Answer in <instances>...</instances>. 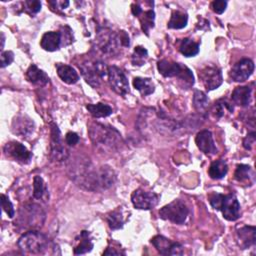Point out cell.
<instances>
[{"label":"cell","mask_w":256,"mask_h":256,"mask_svg":"<svg viewBox=\"0 0 256 256\" xmlns=\"http://www.w3.org/2000/svg\"><path fill=\"white\" fill-rule=\"evenodd\" d=\"M69 175L76 185L90 191L108 189L116 180V175L109 166L95 168L87 159H76L71 163Z\"/></svg>","instance_id":"6da1fadb"},{"label":"cell","mask_w":256,"mask_h":256,"mask_svg":"<svg viewBox=\"0 0 256 256\" xmlns=\"http://www.w3.org/2000/svg\"><path fill=\"white\" fill-rule=\"evenodd\" d=\"M23 254L27 255H59V247L41 232L31 230L24 233L17 242Z\"/></svg>","instance_id":"7a4b0ae2"},{"label":"cell","mask_w":256,"mask_h":256,"mask_svg":"<svg viewBox=\"0 0 256 256\" xmlns=\"http://www.w3.org/2000/svg\"><path fill=\"white\" fill-rule=\"evenodd\" d=\"M88 133L93 144L103 150H115L122 142L121 135L116 129L99 123H92L89 127Z\"/></svg>","instance_id":"3957f363"},{"label":"cell","mask_w":256,"mask_h":256,"mask_svg":"<svg viewBox=\"0 0 256 256\" xmlns=\"http://www.w3.org/2000/svg\"><path fill=\"white\" fill-rule=\"evenodd\" d=\"M209 202L214 209L221 211L228 221H235L240 217V204L234 194L214 193L209 197Z\"/></svg>","instance_id":"277c9868"},{"label":"cell","mask_w":256,"mask_h":256,"mask_svg":"<svg viewBox=\"0 0 256 256\" xmlns=\"http://www.w3.org/2000/svg\"><path fill=\"white\" fill-rule=\"evenodd\" d=\"M157 69L162 76L166 78L177 77L187 87H191L194 84V76L191 70L181 63L163 59L158 61Z\"/></svg>","instance_id":"5b68a950"},{"label":"cell","mask_w":256,"mask_h":256,"mask_svg":"<svg viewBox=\"0 0 256 256\" xmlns=\"http://www.w3.org/2000/svg\"><path fill=\"white\" fill-rule=\"evenodd\" d=\"M81 74L85 81L96 88L99 86L102 79L108 76V67L101 60H88L79 64Z\"/></svg>","instance_id":"8992f818"},{"label":"cell","mask_w":256,"mask_h":256,"mask_svg":"<svg viewBox=\"0 0 256 256\" xmlns=\"http://www.w3.org/2000/svg\"><path fill=\"white\" fill-rule=\"evenodd\" d=\"M95 45L101 53L112 56L118 52L122 43L119 34L108 28H99L95 37Z\"/></svg>","instance_id":"52a82bcc"},{"label":"cell","mask_w":256,"mask_h":256,"mask_svg":"<svg viewBox=\"0 0 256 256\" xmlns=\"http://www.w3.org/2000/svg\"><path fill=\"white\" fill-rule=\"evenodd\" d=\"M45 220V212L35 203L24 205L19 211L18 223L22 228H39Z\"/></svg>","instance_id":"ba28073f"},{"label":"cell","mask_w":256,"mask_h":256,"mask_svg":"<svg viewBox=\"0 0 256 256\" xmlns=\"http://www.w3.org/2000/svg\"><path fill=\"white\" fill-rule=\"evenodd\" d=\"M189 214L187 206L180 200H174L159 210V217L175 224H183Z\"/></svg>","instance_id":"9c48e42d"},{"label":"cell","mask_w":256,"mask_h":256,"mask_svg":"<svg viewBox=\"0 0 256 256\" xmlns=\"http://www.w3.org/2000/svg\"><path fill=\"white\" fill-rule=\"evenodd\" d=\"M108 82L111 89L118 95L126 96L129 93V83L124 72L117 66L108 67Z\"/></svg>","instance_id":"30bf717a"},{"label":"cell","mask_w":256,"mask_h":256,"mask_svg":"<svg viewBox=\"0 0 256 256\" xmlns=\"http://www.w3.org/2000/svg\"><path fill=\"white\" fill-rule=\"evenodd\" d=\"M50 131V155L54 161H64L68 157V151L64 147L61 139V133L55 123H51Z\"/></svg>","instance_id":"8fae6325"},{"label":"cell","mask_w":256,"mask_h":256,"mask_svg":"<svg viewBox=\"0 0 256 256\" xmlns=\"http://www.w3.org/2000/svg\"><path fill=\"white\" fill-rule=\"evenodd\" d=\"M131 202L133 206L141 210H149L154 208L159 202V195L154 192L145 191L144 189H137L131 195Z\"/></svg>","instance_id":"7c38bea8"},{"label":"cell","mask_w":256,"mask_h":256,"mask_svg":"<svg viewBox=\"0 0 256 256\" xmlns=\"http://www.w3.org/2000/svg\"><path fill=\"white\" fill-rule=\"evenodd\" d=\"M152 245L161 255H182L183 254V246L174 242L162 235H156L151 239Z\"/></svg>","instance_id":"4fadbf2b"},{"label":"cell","mask_w":256,"mask_h":256,"mask_svg":"<svg viewBox=\"0 0 256 256\" xmlns=\"http://www.w3.org/2000/svg\"><path fill=\"white\" fill-rule=\"evenodd\" d=\"M199 78L207 90L217 89L223 82L222 72L217 66H206L199 72Z\"/></svg>","instance_id":"5bb4252c"},{"label":"cell","mask_w":256,"mask_h":256,"mask_svg":"<svg viewBox=\"0 0 256 256\" xmlns=\"http://www.w3.org/2000/svg\"><path fill=\"white\" fill-rule=\"evenodd\" d=\"M4 154L21 164H28L32 158L31 152L23 144L16 141H10L5 144Z\"/></svg>","instance_id":"9a60e30c"},{"label":"cell","mask_w":256,"mask_h":256,"mask_svg":"<svg viewBox=\"0 0 256 256\" xmlns=\"http://www.w3.org/2000/svg\"><path fill=\"white\" fill-rule=\"evenodd\" d=\"M253 71V61L248 58H243L233 65L230 70V77L236 82H244L252 75Z\"/></svg>","instance_id":"2e32d148"},{"label":"cell","mask_w":256,"mask_h":256,"mask_svg":"<svg viewBox=\"0 0 256 256\" xmlns=\"http://www.w3.org/2000/svg\"><path fill=\"white\" fill-rule=\"evenodd\" d=\"M195 143L199 150L204 154L214 155L217 153V148L213 140L212 133L209 130H202L197 133L195 137Z\"/></svg>","instance_id":"e0dca14e"},{"label":"cell","mask_w":256,"mask_h":256,"mask_svg":"<svg viewBox=\"0 0 256 256\" xmlns=\"http://www.w3.org/2000/svg\"><path fill=\"white\" fill-rule=\"evenodd\" d=\"M34 130V122L27 116H18L13 120L12 131L20 137H29Z\"/></svg>","instance_id":"ac0fdd59"},{"label":"cell","mask_w":256,"mask_h":256,"mask_svg":"<svg viewBox=\"0 0 256 256\" xmlns=\"http://www.w3.org/2000/svg\"><path fill=\"white\" fill-rule=\"evenodd\" d=\"M237 240L242 249H247L256 243V228L254 226H243L237 229Z\"/></svg>","instance_id":"d6986e66"},{"label":"cell","mask_w":256,"mask_h":256,"mask_svg":"<svg viewBox=\"0 0 256 256\" xmlns=\"http://www.w3.org/2000/svg\"><path fill=\"white\" fill-rule=\"evenodd\" d=\"M41 47L49 52L56 51L61 46V35L59 32L56 31H49L43 34L41 41Z\"/></svg>","instance_id":"ffe728a7"},{"label":"cell","mask_w":256,"mask_h":256,"mask_svg":"<svg viewBox=\"0 0 256 256\" xmlns=\"http://www.w3.org/2000/svg\"><path fill=\"white\" fill-rule=\"evenodd\" d=\"M26 78L30 83L39 86L46 85L49 82L48 75L43 70L39 69L35 64L30 65V67L27 69Z\"/></svg>","instance_id":"44dd1931"},{"label":"cell","mask_w":256,"mask_h":256,"mask_svg":"<svg viewBox=\"0 0 256 256\" xmlns=\"http://www.w3.org/2000/svg\"><path fill=\"white\" fill-rule=\"evenodd\" d=\"M56 69L60 79L67 84H75L79 80L78 73L73 67L69 65L58 63L56 64Z\"/></svg>","instance_id":"7402d4cb"},{"label":"cell","mask_w":256,"mask_h":256,"mask_svg":"<svg viewBox=\"0 0 256 256\" xmlns=\"http://www.w3.org/2000/svg\"><path fill=\"white\" fill-rule=\"evenodd\" d=\"M251 88L248 86H239L236 87L231 95L232 101L239 106L245 107L248 106L251 101Z\"/></svg>","instance_id":"603a6c76"},{"label":"cell","mask_w":256,"mask_h":256,"mask_svg":"<svg viewBox=\"0 0 256 256\" xmlns=\"http://www.w3.org/2000/svg\"><path fill=\"white\" fill-rule=\"evenodd\" d=\"M234 177L238 182H248V185H253L255 182V173L253 169L246 164L237 165Z\"/></svg>","instance_id":"cb8c5ba5"},{"label":"cell","mask_w":256,"mask_h":256,"mask_svg":"<svg viewBox=\"0 0 256 256\" xmlns=\"http://www.w3.org/2000/svg\"><path fill=\"white\" fill-rule=\"evenodd\" d=\"M79 240L77 245L74 248V254L76 255H81V254H86L90 252L93 248V243L90 238V234L88 231H81L80 235L78 236Z\"/></svg>","instance_id":"d4e9b609"},{"label":"cell","mask_w":256,"mask_h":256,"mask_svg":"<svg viewBox=\"0 0 256 256\" xmlns=\"http://www.w3.org/2000/svg\"><path fill=\"white\" fill-rule=\"evenodd\" d=\"M133 86L137 89L142 96L150 95L154 92L155 86L150 78H142V77H135L133 79Z\"/></svg>","instance_id":"484cf974"},{"label":"cell","mask_w":256,"mask_h":256,"mask_svg":"<svg viewBox=\"0 0 256 256\" xmlns=\"http://www.w3.org/2000/svg\"><path fill=\"white\" fill-rule=\"evenodd\" d=\"M200 45L199 43L193 41L190 38H184L179 46V51L185 57H193L199 53Z\"/></svg>","instance_id":"4316f807"},{"label":"cell","mask_w":256,"mask_h":256,"mask_svg":"<svg viewBox=\"0 0 256 256\" xmlns=\"http://www.w3.org/2000/svg\"><path fill=\"white\" fill-rule=\"evenodd\" d=\"M227 171H228L227 163L224 160L220 159L211 163L208 173L212 179L218 180L223 178L227 174Z\"/></svg>","instance_id":"83f0119b"},{"label":"cell","mask_w":256,"mask_h":256,"mask_svg":"<svg viewBox=\"0 0 256 256\" xmlns=\"http://www.w3.org/2000/svg\"><path fill=\"white\" fill-rule=\"evenodd\" d=\"M86 109L89 111V113L95 117V118H102L107 117L112 114V108L103 103H96V104H87Z\"/></svg>","instance_id":"f1b7e54d"},{"label":"cell","mask_w":256,"mask_h":256,"mask_svg":"<svg viewBox=\"0 0 256 256\" xmlns=\"http://www.w3.org/2000/svg\"><path fill=\"white\" fill-rule=\"evenodd\" d=\"M188 16L186 13L181 11H173L171 18L167 24V27L170 29H182L187 25Z\"/></svg>","instance_id":"f546056e"},{"label":"cell","mask_w":256,"mask_h":256,"mask_svg":"<svg viewBox=\"0 0 256 256\" xmlns=\"http://www.w3.org/2000/svg\"><path fill=\"white\" fill-rule=\"evenodd\" d=\"M140 15H141V17L139 19H140V23H141V28L146 35H149L150 29L154 27L155 13L153 10H148V11H144V12L142 11V13Z\"/></svg>","instance_id":"4dcf8cb0"},{"label":"cell","mask_w":256,"mask_h":256,"mask_svg":"<svg viewBox=\"0 0 256 256\" xmlns=\"http://www.w3.org/2000/svg\"><path fill=\"white\" fill-rule=\"evenodd\" d=\"M106 219H107L110 229H112V230H117V229H120L123 227L124 218H123V215H122V212L120 211V209H116V210L110 212L107 215Z\"/></svg>","instance_id":"1f68e13d"},{"label":"cell","mask_w":256,"mask_h":256,"mask_svg":"<svg viewBox=\"0 0 256 256\" xmlns=\"http://www.w3.org/2000/svg\"><path fill=\"white\" fill-rule=\"evenodd\" d=\"M47 195V188L40 176H35L33 178V197L36 199H43Z\"/></svg>","instance_id":"d6a6232c"},{"label":"cell","mask_w":256,"mask_h":256,"mask_svg":"<svg viewBox=\"0 0 256 256\" xmlns=\"http://www.w3.org/2000/svg\"><path fill=\"white\" fill-rule=\"evenodd\" d=\"M148 57L147 50L142 46L135 47L133 54H132V64L134 66H142L146 62Z\"/></svg>","instance_id":"836d02e7"},{"label":"cell","mask_w":256,"mask_h":256,"mask_svg":"<svg viewBox=\"0 0 256 256\" xmlns=\"http://www.w3.org/2000/svg\"><path fill=\"white\" fill-rule=\"evenodd\" d=\"M226 110H228L229 112H232L233 107L228 102L223 101V100H219V101L214 103L211 112H212V114L215 118H221V117L224 116Z\"/></svg>","instance_id":"e575fe53"},{"label":"cell","mask_w":256,"mask_h":256,"mask_svg":"<svg viewBox=\"0 0 256 256\" xmlns=\"http://www.w3.org/2000/svg\"><path fill=\"white\" fill-rule=\"evenodd\" d=\"M193 106L197 111H203L208 106V98L202 91L196 90L193 96Z\"/></svg>","instance_id":"d590c367"},{"label":"cell","mask_w":256,"mask_h":256,"mask_svg":"<svg viewBox=\"0 0 256 256\" xmlns=\"http://www.w3.org/2000/svg\"><path fill=\"white\" fill-rule=\"evenodd\" d=\"M1 206L3 208V211L8 215V217H10V218L14 217V215H15L14 207H13L11 201L9 200V198L4 194L1 195Z\"/></svg>","instance_id":"8d00e7d4"},{"label":"cell","mask_w":256,"mask_h":256,"mask_svg":"<svg viewBox=\"0 0 256 256\" xmlns=\"http://www.w3.org/2000/svg\"><path fill=\"white\" fill-rule=\"evenodd\" d=\"M24 5L26 6V9L31 14H36L41 10V2L37 0H28L24 2Z\"/></svg>","instance_id":"74e56055"},{"label":"cell","mask_w":256,"mask_h":256,"mask_svg":"<svg viewBox=\"0 0 256 256\" xmlns=\"http://www.w3.org/2000/svg\"><path fill=\"white\" fill-rule=\"evenodd\" d=\"M226 7H227V2L224 0H216V1H213L211 4L212 10L217 14H222L226 10Z\"/></svg>","instance_id":"f35d334b"},{"label":"cell","mask_w":256,"mask_h":256,"mask_svg":"<svg viewBox=\"0 0 256 256\" xmlns=\"http://www.w3.org/2000/svg\"><path fill=\"white\" fill-rule=\"evenodd\" d=\"M256 141V134L254 131L248 133V135L243 139V146L247 150H251L253 145L255 144Z\"/></svg>","instance_id":"ab89813d"},{"label":"cell","mask_w":256,"mask_h":256,"mask_svg":"<svg viewBox=\"0 0 256 256\" xmlns=\"http://www.w3.org/2000/svg\"><path fill=\"white\" fill-rule=\"evenodd\" d=\"M13 60H14V54L12 51H5V52L1 53V67L2 68L11 64Z\"/></svg>","instance_id":"60d3db41"},{"label":"cell","mask_w":256,"mask_h":256,"mask_svg":"<svg viewBox=\"0 0 256 256\" xmlns=\"http://www.w3.org/2000/svg\"><path fill=\"white\" fill-rule=\"evenodd\" d=\"M65 141L69 146H74L79 141V136L75 132H68L65 136Z\"/></svg>","instance_id":"b9f144b4"},{"label":"cell","mask_w":256,"mask_h":256,"mask_svg":"<svg viewBox=\"0 0 256 256\" xmlns=\"http://www.w3.org/2000/svg\"><path fill=\"white\" fill-rule=\"evenodd\" d=\"M125 255V252L124 251H121V250H116L114 247H108L104 252H103V255Z\"/></svg>","instance_id":"7bdbcfd3"},{"label":"cell","mask_w":256,"mask_h":256,"mask_svg":"<svg viewBox=\"0 0 256 256\" xmlns=\"http://www.w3.org/2000/svg\"><path fill=\"white\" fill-rule=\"evenodd\" d=\"M131 11H132V14L135 15V16H139L141 13H142V8L140 5H138L137 3H134L131 5Z\"/></svg>","instance_id":"ee69618b"},{"label":"cell","mask_w":256,"mask_h":256,"mask_svg":"<svg viewBox=\"0 0 256 256\" xmlns=\"http://www.w3.org/2000/svg\"><path fill=\"white\" fill-rule=\"evenodd\" d=\"M4 41H5V37H4V34H3V32L1 33V49H3V47H4Z\"/></svg>","instance_id":"f6af8a7d"}]
</instances>
